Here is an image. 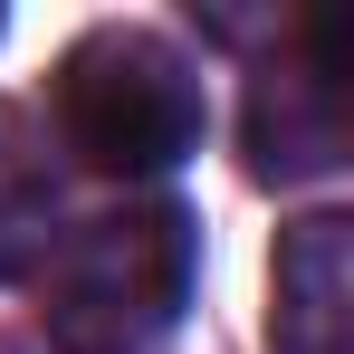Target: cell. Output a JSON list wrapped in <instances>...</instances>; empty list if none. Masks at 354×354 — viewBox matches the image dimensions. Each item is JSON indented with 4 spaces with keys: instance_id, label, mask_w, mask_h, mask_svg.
<instances>
[{
    "instance_id": "1",
    "label": "cell",
    "mask_w": 354,
    "mask_h": 354,
    "mask_svg": "<svg viewBox=\"0 0 354 354\" xmlns=\"http://www.w3.org/2000/svg\"><path fill=\"white\" fill-rule=\"evenodd\" d=\"M201 278V230L182 201H124L58 239L48 268V335L58 354H153L182 326Z\"/></svg>"
},
{
    "instance_id": "2",
    "label": "cell",
    "mask_w": 354,
    "mask_h": 354,
    "mask_svg": "<svg viewBox=\"0 0 354 354\" xmlns=\"http://www.w3.org/2000/svg\"><path fill=\"white\" fill-rule=\"evenodd\" d=\"M58 144L86 173L153 182L201 144V77L163 29H86L58 58Z\"/></svg>"
},
{
    "instance_id": "3",
    "label": "cell",
    "mask_w": 354,
    "mask_h": 354,
    "mask_svg": "<svg viewBox=\"0 0 354 354\" xmlns=\"http://www.w3.org/2000/svg\"><path fill=\"white\" fill-rule=\"evenodd\" d=\"M335 153H345L335 39L306 29V48L249 86V173L259 182H306V173H335Z\"/></svg>"
},
{
    "instance_id": "4",
    "label": "cell",
    "mask_w": 354,
    "mask_h": 354,
    "mask_svg": "<svg viewBox=\"0 0 354 354\" xmlns=\"http://www.w3.org/2000/svg\"><path fill=\"white\" fill-rule=\"evenodd\" d=\"M268 345L278 354H354V221L345 211H306L278 239Z\"/></svg>"
},
{
    "instance_id": "5",
    "label": "cell",
    "mask_w": 354,
    "mask_h": 354,
    "mask_svg": "<svg viewBox=\"0 0 354 354\" xmlns=\"http://www.w3.org/2000/svg\"><path fill=\"white\" fill-rule=\"evenodd\" d=\"M58 239V163H48V134L0 106V288L29 278Z\"/></svg>"
}]
</instances>
